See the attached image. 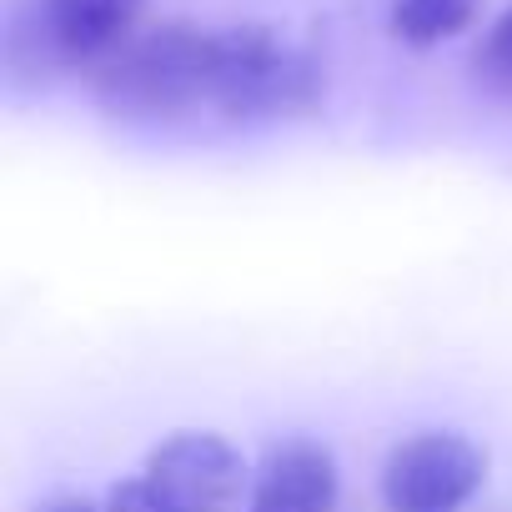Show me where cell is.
<instances>
[{
    "instance_id": "obj_1",
    "label": "cell",
    "mask_w": 512,
    "mask_h": 512,
    "mask_svg": "<svg viewBox=\"0 0 512 512\" xmlns=\"http://www.w3.org/2000/svg\"><path fill=\"white\" fill-rule=\"evenodd\" d=\"M216 81V31L201 26H156L131 36L106 66H96V101L121 121H181L211 106Z\"/></svg>"
},
{
    "instance_id": "obj_2",
    "label": "cell",
    "mask_w": 512,
    "mask_h": 512,
    "mask_svg": "<svg viewBox=\"0 0 512 512\" xmlns=\"http://www.w3.org/2000/svg\"><path fill=\"white\" fill-rule=\"evenodd\" d=\"M322 66L312 51L282 41L272 26H226L216 31V81L211 111L221 121H287L322 106Z\"/></svg>"
},
{
    "instance_id": "obj_3",
    "label": "cell",
    "mask_w": 512,
    "mask_h": 512,
    "mask_svg": "<svg viewBox=\"0 0 512 512\" xmlns=\"http://www.w3.org/2000/svg\"><path fill=\"white\" fill-rule=\"evenodd\" d=\"M151 0H26L6 26V71L41 86L76 66H106L136 31Z\"/></svg>"
},
{
    "instance_id": "obj_4",
    "label": "cell",
    "mask_w": 512,
    "mask_h": 512,
    "mask_svg": "<svg viewBox=\"0 0 512 512\" xmlns=\"http://www.w3.org/2000/svg\"><path fill=\"white\" fill-rule=\"evenodd\" d=\"M487 482V452L447 427L402 437L382 462L387 512H462Z\"/></svg>"
},
{
    "instance_id": "obj_5",
    "label": "cell",
    "mask_w": 512,
    "mask_h": 512,
    "mask_svg": "<svg viewBox=\"0 0 512 512\" xmlns=\"http://www.w3.org/2000/svg\"><path fill=\"white\" fill-rule=\"evenodd\" d=\"M141 487L161 512H236L246 492V462L221 432L181 427L146 452Z\"/></svg>"
},
{
    "instance_id": "obj_6",
    "label": "cell",
    "mask_w": 512,
    "mask_h": 512,
    "mask_svg": "<svg viewBox=\"0 0 512 512\" xmlns=\"http://www.w3.org/2000/svg\"><path fill=\"white\" fill-rule=\"evenodd\" d=\"M337 502H342L337 452L317 437H287L256 467L246 512H337Z\"/></svg>"
},
{
    "instance_id": "obj_7",
    "label": "cell",
    "mask_w": 512,
    "mask_h": 512,
    "mask_svg": "<svg viewBox=\"0 0 512 512\" xmlns=\"http://www.w3.org/2000/svg\"><path fill=\"white\" fill-rule=\"evenodd\" d=\"M472 21H477V0H392L387 11V31L412 51L457 41Z\"/></svg>"
},
{
    "instance_id": "obj_8",
    "label": "cell",
    "mask_w": 512,
    "mask_h": 512,
    "mask_svg": "<svg viewBox=\"0 0 512 512\" xmlns=\"http://www.w3.org/2000/svg\"><path fill=\"white\" fill-rule=\"evenodd\" d=\"M472 76L487 86V91H497V96H512V6L487 26V36L477 41V51H472Z\"/></svg>"
},
{
    "instance_id": "obj_9",
    "label": "cell",
    "mask_w": 512,
    "mask_h": 512,
    "mask_svg": "<svg viewBox=\"0 0 512 512\" xmlns=\"http://www.w3.org/2000/svg\"><path fill=\"white\" fill-rule=\"evenodd\" d=\"M106 512H161V507L151 502V492L141 487V477H126V482H116L106 492Z\"/></svg>"
},
{
    "instance_id": "obj_10",
    "label": "cell",
    "mask_w": 512,
    "mask_h": 512,
    "mask_svg": "<svg viewBox=\"0 0 512 512\" xmlns=\"http://www.w3.org/2000/svg\"><path fill=\"white\" fill-rule=\"evenodd\" d=\"M41 512H106V507H96V502H86V497H61V502H51V507H41Z\"/></svg>"
}]
</instances>
